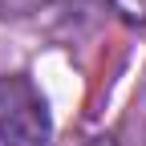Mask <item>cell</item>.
Instances as JSON below:
<instances>
[{
	"label": "cell",
	"mask_w": 146,
	"mask_h": 146,
	"mask_svg": "<svg viewBox=\"0 0 146 146\" xmlns=\"http://www.w3.org/2000/svg\"><path fill=\"white\" fill-rule=\"evenodd\" d=\"M49 106L25 73L0 77V146H49Z\"/></svg>",
	"instance_id": "1"
},
{
	"label": "cell",
	"mask_w": 146,
	"mask_h": 146,
	"mask_svg": "<svg viewBox=\"0 0 146 146\" xmlns=\"http://www.w3.org/2000/svg\"><path fill=\"white\" fill-rule=\"evenodd\" d=\"M110 8L130 25H146V0H110Z\"/></svg>",
	"instance_id": "2"
}]
</instances>
